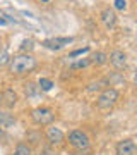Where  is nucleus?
Segmentation results:
<instances>
[{
  "label": "nucleus",
  "mask_w": 137,
  "mask_h": 155,
  "mask_svg": "<svg viewBox=\"0 0 137 155\" xmlns=\"http://www.w3.org/2000/svg\"><path fill=\"white\" fill-rule=\"evenodd\" d=\"M46 140H48L50 145H57V147H60L64 143V140H65V134L62 133L58 127L55 126H50L46 129Z\"/></svg>",
  "instance_id": "obj_6"
},
{
  "label": "nucleus",
  "mask_w": 137,
  "mask_h": 155,
  "mask_svg": "<svg viewBox=\"0 0 137 155\" xmlns=\"http://www.w3.org/2000/svg\"><path fill=\"white\" fill-rule=\"evenodd\" d=\"M115 152H117V155H135L137 153V143L130 138L122 140V141L117 143Z\"/></svg>",
  "instance_id": "obj_5"
},
{
  "label": "nucleus",
  "mask_w": 137,
  "mask_h": 155,
  "mask_svg": "<svg viewBox=\"0 0 137 155\" xmlns=\"http://www.w3.org/2000/svg\"><path fill=\"white\" fill-rule=\"evenodd\" d=\"M127 7V2L125 0H115V9H118V11H123Z\"/></svg>",
  "instance_id": "obj_20"
},
{
  "label": "nucleus",
  "mask_w": 137,
  "mask_h": 155,
  "mask_svg": "<svg viewBox=\"0 0 137 155\" xmlns=\"http://www.w3.org/2000/svg\"><path fill=\"white\" fill-rule=\"evenodd\" d=\"M14 122H16V119H14V116H12L11 112L0 110V126L2 127H11Z\"/></svg>",
  "instance_id": "obj_11"
},
{
  "label": "nucleus",
  "mask_w": 137,
  "mask_h": 155,
  "mask_svg": "<svg viewBox=\"0 0 137 155\" xmlns=\"http://www.w3.org/2000/svg\"><path fill=\"white\" fill-rule=\"evenodd\" d=\"M31 119L38 126H50L55 119V114L48 107H36V109L31 110Z\"/></svg>",
  "instance_id": "obj_3"
},
{
  "label": "nucleus",
  "mask_w": 137,
  "mask_h": 155,
  "mask_svg": "<svg viewBox=\"0 0 137 155\" xmlns=\"http://www.w3.org/2000/svg\"><path fill=\"white\" fill-rule=\"evenodd\" d=\"M101 19H103L106 28H113L115 22H117V16H115V12L111 11V9H104V11L101 12Z\"/></svg>",
  "instance_id": "obj_10"
},
{
  "label": "nucleus",
  "mask_w": 137,
  "mask_h": 155,
  "mask_svg": "<svg viewBox=\"0 0 137 155\" xmlns=\"http://www.w3.org/2000/svg\"><path fill=\"white\" fill-rule=\"evenodd\" d=\"M0 24H2V26H4V24H7V22H5V19H0Z\"/></svg>",
  "instance_id": "obj_24"
},
{
  "label": "nucleus",
  "mask_w": 137,
  "mask_h": 155,
  "mask_svg": "<svg viewBox=\"0 0 137 155\" xmlns=\"http://www.w3.org/2000/svg\"><path fill=\"white\" fill-rule=\"evenodd\" d=\"M9 59H11L9 52H7V50H2V52H0V67L5 66L7 62H9Z\"/></svg>",
  "instance_id": "obj_17"
},
{
  "label": "nucleus",
  "mask_w": 137,
  "mask_h": 155,
  "mask_svg": "<svg viewBox=\"0 0 137 155\" xmlns=\"http://www.w3.org/2000/svg\"><path fill=\"white\" fill-rule=\"evenodd\" d=\"M104 83H106V81H103V79H99V81H96V83H91L89 84V91H94V90H101L104 86Z\"/></svg>",
  "instance_id": "obj_18"
},
{
  "label": "nucleus",
  "mask_w": 137,
  "mask_h": 155,
  "mask_svg": "<svg viewBox=\"0 0 137 155\" xmlns=\"http://www.w3.org/2000/svg\"><path fill=\"white\" fill-rule=\"evenodd\" d=\"M89 52V47H84V48H77V50H74V52H72L70 55V59H74V57H77V55H82V54H88Z\"/></svg>",
  "instance_id": "obj_19"
},
{
  "label": "nucleus",
  "mask_w": 137,
  "mask_h": 155,
  "mask_svg": "<svg viewBox=\"0 0 137 155\" xmlns=\"http://www.w3.org/2000/svg\"><path fill=\"white\" fill-rule=\"evenodd\" d=\"M12 155H31V148H29L26 143H19Z\"/></svg>",
  "instance_id": "obj_13"
},
{
  "label": "nucleus",
  "mask_w": 137,
  "mask_h": 155,
  "mask_svg": "<svg viewBox=\"0 0 137 155\" xmlns=\"http://www.w3.org/2000/svg\"><path fill=\"white\" fill-rule=\"evenodd\" d=\"M39 155H57V153L51 150V147H45V148L41 150V153H39Z\"/></svg>",
  "instance_id": "obj_21"
},
{
  "label": "nucleus",
  "mask_w": 137,
  "mask_h": 155,
  "mask_svg": "<svg viewBox=\"0 0 137 155\" xmlns=\"http://www.w3.org/2000/svg\"><path fill=\"white\" fill-rule=\"evenodd\" d=\"M22 50H26V48H33V41H31V40H24V41H22V47H21Z\"/></svg>",
  "instance_id": "obj_22"
},
{
  "label": "nucleus",
  "mask_w": 137,
  "mask_h": 155,
  "mask_svg": "<svg viewBox=\"0 0 137 155\" xmlns=\"http://www.w3.org/2000/svg\"><path fill=\"white\" fill-rule=\"evenodd\" d=\"M27 140L33 145H38L39 141H41V134L36 133V131H29V133H27Z\"/></svg>",
  "instance_id": "obj_16"
},
{
  "label": "nucleus",
  "mask_w": 137,
  "mask_h": 155,
  "mask_svg": "<svg viewBox=\"0 0 137 155\" xmlns=\"http://www.w3.org/2000/svg\"><path fill=\"white\" fill-rule=\"evenodd\" d=\"M134 81H135V83H137V72H135V74H134Z\"/></svg>",
  "instance_id": "obj_25"
},
{
  "label": "nucleus",
  "mask_w": 137,
  "mask_h": 155,
  "mask_svg": "<svg viewBox=\"0 0 137 155\" xmlns=\"http://www.w3.org/2000/svg\"><path fill=\"white\" fill-rule=\"evenodd\" d=\"M69 43H72V38H51V40H45L43 41L45 47H48L51 50H58L64 45H69Z\"/></svg>",
  "instance_id": "obj_8"
},
{
  "label": "nucleus",
  "mask_w": 137,
  "mask_h": 155,
  "mask_svg": "<svg viewBox=\"0 0 137 155\" xmlns=\"http://www.w3.org/2000/svg\"><path fill=\"white\" fill-rule=\"evenodd\" d=\"M89 64H91V61H89V57H86V59H81V61H77L72 64V69H82V67H88Z\"/></svg>",
  "instance_id": "obj_15"
},
{
  "label": "nucleus",
  "mask_w": 137,
  "mask_h": 155,
  "mask_svg": "<svg viewBox=\"0 0 137 155\" xmlns=\"http://www.w3.org/2000/svg\"><path fill=\"white\" fill-rule=\"evenodd\" d=\"M34 93H36V90H34V84L29 83V84L26 86V95H34Z\"/></svg>",
  "instance_id": "obj_23"
},
{
  "label": "nucleus",
  "mask_w": 137,
  "mask_h": 155,
  "mask_svg": "<svg viewBox=\"0 0 137 155\" xmlns=\"http://www.w3.org/2000/svg\"><path fill=\"white\" fill-rule=\"evenodd\" d=\"M43 2H48V0H43Z\"/></svg>",
  "instance_id": "obj_27"
},
{
  "label": "nucleus",
  "mask_w": 137,
  "mask_h": 155,
  "mask_svg": "<svg viewBox=\"0 0 137 155\" xmlns=\"http://www.w3.org/2000/svg\"><path fill=\"white\" fill-rule=\"evenodd\" d=\"M2 104L7 107V109H12V107L17 104V95H16V91L14 90H5L4 93H2Z\"/></svg>",
  "instance_id": "obj_9"
},
{
  "label": "nucleus",
  "mask_w": 137,
  "mask_h": 155,
  "mask_svg": "<svg viewBox=\"0 0 137 155\" xmlns=\"http://www.w3.org/2000/svg\"><path fill=\"white\" fill-rule=\"evenodd\" d=\"M69 143L76 150H86L89 147V136L82 129H74L69 133Z\"/></svg>",
  "instance_id": "obj_4"
},
{
  "label": "nucleus",
  "mask_w": 137,
  "mask_h": 155,
  "mask_svg": "<svg viewBox=\"0 0 137 155\" xmlns=\"http://www.w3.org/2000/svg\"><path fill=\"white\" fill-rule=\"evenodd\" d=\"M34 67H36V59L33 55L21 54V55H16L11 61V72L12 74H24V72L33 71Z\"/></svg>",
  "instance_id": "obj_1"
},
{
  "label": "nucleus",
  "mask_w": 137,
  "mask_h": 155,
  "mask_svg": "<svg viewBox=\"0 0 137 155\" xmlns=\"http://www.w3.org/2000/svg\"><path fill=\"white\" fill-rule=\"evenodd\" d=\"M118 91L115 88H104L101 93H99L98 100H96V105H98L99 110H110L113 109L115 104L118 102Z\"/></svg>",
  "instance_id": "obj_2"
},
{
  "label": "nucleus",
  "mask_w": 137,
  "mask_h": 155,
  "mask_svg": "<svg viewBox=\"0 0 137 155\" xmlns=\"http://www.w3.org/2000/svg\"><path fill=\"white\" fill-rule=\"evenodd\" d=\"M89 61H91V64L103 66V64H106V62H108V55H106L104 52H94L93 55L89 57Z\"/></svg>",
  "instance_id": "obj_12"
},
{
  "label": "nucleus",
  "mask_w": 137,
  "mask_h": 155,
  "mask_svg": "<svg viewBox=\"0 0 137 155\" xmlns=\"http://www.w3.org/2000/svg\"><path fill=\"white\" fill-rule=\"evenodd\" d=\"M38 84H39L38 88H41L43 91H50V90H51V86H53V83H51L50 79H46V78H41V79L38 81Z\"/></svg>",
  "instance_id": "obj_14"
},
{
  "label": "nucleus",
  "mask_w": 137,
  "mask_h": 155,
  "mask_svg": "<svg viewBox=\"0 0 137 155\" xmlns=\"http://www.w3.org/2000/svg\"><path fill=\"white\" fill-rule=\"evenodd\" d=\"M0 105H2V93H0Z\"/></svg>",
  "instance_id": "obj_26"
},
{
  "label": "nucleus",
  "mask_w": 137,
  "mask_h": 155,
  "mask_svg": "<svg viewBox=\"0 0 137 155\" xmlns=\"http://www.w3.org/2000/svg\"><path fill=\"white\" fill-rule=\"evenodd\" d=\"M110 64L115 67V69H123L127 66V55L122 52V50H113L108 57Z\"/></svg>",
  "instance_id": "obj_7"
}]
</instances>
